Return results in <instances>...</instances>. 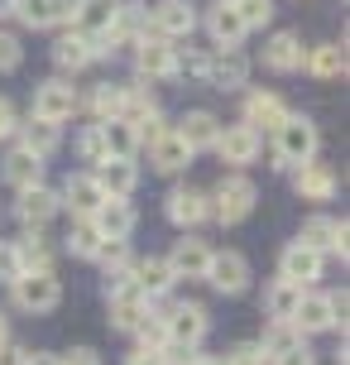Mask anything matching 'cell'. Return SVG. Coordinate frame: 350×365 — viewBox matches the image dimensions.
<instances>
[{
	"mask_svg": "<svg viewBox=\"0 0 350 365\" xmlns=\"http://www.w3.org/2000/svg\"><path fill=\"white\" fill-rule=\"evenodd\" d=\"M317 145H322V135H317L312 120H307V115H288V120L274 130V164L297 173L302 164L317 159Z\"/></svg>",
	"mask_w": 350,
	"mask_h": 365,
	"instance_id": "cell-1",
	"label": "cell"
},
{
	"mask_svg": "<svg viewBox=\"0 0 350 365\" xmlns=\"http://www.w3.org/2000/svg\"><path fill=\"white\" fill-rule=\"evenodd\" d=\"M255 207H259V187L245 178V173H226V178L216 182V192L206 197V212L221 221V226H240Z\"/></svg>",
	"mask_w": 350,
	"mask_h": 365,
	"instance_id": "cell-2",
	"label": "cell"
},
{
	"mask_svg": "<svg viewBox=\"0 0 350 365\" xmlns=\"http://www.w3.org/2000/svg\"><path fill=\"white\" fill-rule=\"evenodd\" d=\"M154 312L164 317L168 341H183V346L202 351L206 331H211V312H206L202 303H164V308H154Z\"/></svg>",
	"mask_w": 350,
	"mask_h": 365,
	"instance_id": "cell-3",
	"label": "cell"
},
{
	"mask_svg": "<svg viewBox=\"0 0 350 365\" xmlns=\"http://www.w3.org/2000/svg\"><path fill=\"white\" fill-rule=\"evenodd\" d=\"M259 351L269 356V365H312V346H307V336L293 327V322H269L264 336H259Z\"/></svg>",
	"mask_w": 350,
	"mask_h": 365,
	"instance_id": "cell-4",
	"label": "cell"
},
{
	"mask_svg": "<svg viewBox=\"0 0 350 365\" xmlns=\"http://www.w3.org/2000/svg\"><path fill=\"white\" fill-rule=\"evenodd\" d=\"M77 106H82V96H77L73 82H68V77H48V82L34 87V110H29V115L48 120V125H63V120L77 115Z\"/></svg>",
	"mask_w": 350,
	"mask_h": 365,
	"instance_id": "cell-5",
	"label": "cell"
},
{
	"mask_svg": "<svg viewBox=\"0 0 350 365\" xmlns=\"http://www.w3.org/2000/svg\"><path fill=\"white\" fill-rule=\"evenodd\" d=\"M197 19H202V15H197V5H192V0H154V5H149V34L173 43V38L192 34V29H197Z\"/></svg>",
	"mask_w": 350,
	"mask_h": 365,
	"instance_id": "cell-6",
	"label": "cell"
},
{
	"mask_svg": "<svg viewBox=\"0 0 350 365\" xmlns=\"http://www.w3.org/2000/svg\"><path fill=\"white\" fill-rule=\"evenodd\" d=\"M10 293H15V303L24 312H53L58 303H63V284H58V274H19L15 284H10Z\"/></svg>",
	"mask_w": 350,
	"mask_h": 365,
	"instance_id": "cell-7",
	"label": "cell"
},
{
	"mask_svg": "<svg viewBox=\"0 0 350 365\" xmlns=\"http://www.w3.org/2000/svg\"><path fill=\"white\" fill-rule=\"evenodd\" d=\"M297 240H302L307 250H317V255H341V259H346L350 226H346V221H336V217H327V212H317V217H307V221H302Z\"/></svg>",
	"mask_w": 350,
	"mask_h": 365,
	"instance_id": "cell-8",
	"label": "cell"
},
{
	"mask_svg": "<svg viewBox=\"0 0 350 365\" xmlns=\"http://www.w3.org/2000/svg\"><path fill=\"white\" fill-rule=\"evenodd\" d=\"M134 73L144 77V82H168V77H178V48L168 43V38H139L134 43Z\"/></svg>",
	"mask_w": 350,
	"mask_h": 365,
	"instance_id": "cell-9",
	"label": "cell"
},
{
	"mask_svg": "<svg viewBox=\"0 0 350 365\" xmlns=\"http://www.w3.org/2000/svg\"><path fill=\"white\" fill-rule=\"evenodd\" d=\"M259 149H264V135H255L245 120L221 125V135H216V154H221L226 168H250L259 159Z\"/></svg>",
	"mask_w": 350,
	"mask_h": 365,
	"instance_id": "cell-10",
	"label": "cell"
},
{
	"mask_svg": "<svg viewBox=\"0 0 350 365\" xmlns=\"http://www.w3.org/2000/svg\"><path fill=\"white\" fill-rule=\"evenodd\" d=\"M206 284L226 298L250 289V259L235 255V250H211V264H206Z\"/></svg>",
	"mask_w": 350,
	"mask_h": 365,
	"instance_id": "cell-11",
	"label": "cell"
},
{
	"mask_svg": "<svg viewBox=\"0 0 350 365\" xmlns=\"http://www.w3.org/2000/svg\"><path fill=\"white\" fill-rule=\"evenodd\" d=\"M322 269H327V255L307 250L302 240L283 245V255H278V279H288V284H297V289H307V284H322Z\"/></svg>",
	"mask_w": 350,
	"mask_h": 365,
	"instance_id": "cell-12",
	"label": "cell"
},
{
	"mask_svg": "<svg viewBox=\"0 0 350 365\" xmlns=\"http://www.w3.org/2000/svg\"><path fill=\"white\" fill-rule=\"evenodd\" d=\"M202 77L216 91H245V82H250V58L240 53V48H216V53H206Z\"/></svg>",
	"mask_w": 350,
	"mask_h": 365,
	"instance_id": "cell-13",
	"label": "cell"
},
{
	"mask_svg": "<svg viewBox=\"0 0 350 365\" xmlns=\"http://www.w3.org/2000/svg\"><path fill=\"white\" fill-rule=\"evenodd\" d=\"M168 269H173V279H178V284H192V279H206V264H211V245H206L202 236H192V231H187L183 240H178V245H173V250H168Z\"/></svg>",
	"mask_w": 350,
	"mask_h": 365,
	"instance_id": "cell-14",
	"label": "cell"
},
{
	"mask_svg": "<svg viewBox=\"0 0 350 365\" xmlns=\"http://www.w3.org/2000/svg\"><path fill=\"white\" fill-rule=\"evenodd\" d=\"M10 212L19 217V226H38V231H43V226H48L63 207H58V192H53V187L34 182V187H19V192H15V207H10Z\"/></svg>",
	"mask_w": 350,
	"mask_h": 365,
	"instance_id": "cell-15",
	"label": "cell"
},
{
	"mask_svg": "<svg viewBox=\"0 0 350 365\" xmlns=\"http://www.w3.org/2000/svg\"><path fill=\"white\" fill-rule=\"evenodd\" d=\"M164 217L178 226V231H192V226H202L211 212H206V192H197L192 182H178L173 192L164 197Z\"/></svg>",
	"mask_w": 350,
	"mask_h": 365,
	"instance_id": "cell-16",
	"label": "cell"
},
{
	"mask_svg": "<svg viewBox=\"0 0 350 365\" xmlns=\"http://www.w3.org/2000/svg\"><path fill=\"white\" fill-rule=\"evenodd\" d=\"M101 202H106V192H101V182H96L92 173H68L63 192H58V207H68L73 221H87Z\"/></svg>",
	"mask_w": 350,
	"mask_h": 365,
	"instance_id": "cell-17",
	"label": "cell"
},
{
	"mask_svg": "<svg viewBox=\"0 0 350 365\" xmlns=\"http://www.w3.org/2000/svg\"><path fill=\"white\" fill-rule=\"evenodd\" d=\"M73 5L77 0H15L10 15L29 29H63V24H73Z\"/></svg>",
	"mask_w": 350,
	"mask_h": 365,
	"instance_id": "cell-18",
	"label": "cell"
},
{
	"mask_svg": "<svg viewBox=\"0 0 350 365\" xmlns=\"http://www.w3.org/2000/svg\"><path fill=\"white\" fill-rule=\"evenodd\" d=\"M129 279H134V289L144 293L149 303H164L168 293H173V284H178L164 255H144V259H134V264H129Z\"/></svg>",
	"mask_w": 350,
	"mask_h": 365,
	"instance_id": "cell-19",
	"label": "cell"
},
{
	"mask_svg": "<svg viewBox=\"0 0 350 365\" xmlns=\"http://www.w3.org/2000/svg\"><path fill=\"white\" fill-rule=\"evenodd\" d=\"M144 149H149V168H154V173H183V168L192 164V149L183 145L178 130H168V125L159 130Z\"/></svg>",
	"mask_w": 350,
	"mask_h": 365,
	"instance_id": "cell-20",
	"label": "cell"
},
{
	"mask_svg": "<svg viewBox=\"0 0 350 365\" xmlns=\"http://www.w3.org/2000/svg\"><path fill=\"white\" fill-rule=\"evenodd\" d=\"M293 327L302 331V336L341 327V322H336V308H332V293H312V289H302V298H297V308H293Z\"/></svg>",
	"mask_w": 350,
	"mask_h": 365,
	"instance_id": "cell-21",
	"label": "cell"
},
{
	"mask_svg": "<svg viewBox=\"0 0 350 365\" xmlns=\"http://www.w3.org/2000/svg\"><path fill=\"white\" fill-rule=\"evenodd\" d=\"M288 115H293V110L283 106V96H274V91H250V96H245V125L255 130V135H264V130L274 135Z\"/></svg>",
	"mask_w": 350,
	"mask_h": 365,
	"instance_id": "cell-22",
	"label": "cell"
},
{
	"mask_svg": "<svg viewBox=\"0 0 350 365\" xmlns=\"http://www.w3.org/2000/svg\"><path fill=\"white\" fill-rule=\"evenodd\" d=\"M134 221H139V217H134L129 197H106V202L92 212V226L101 231V240H129Z\"/></svg>",
	"mask_w": 350,
	"mask_h": 365,
	"instance_id": "cell-23",
	"label": "cell"
},
{
	"mask_svg": "<svg viewBox=\"0 0 350 365\" xmlns=\"http://www.w3.org/2000/svg\"><path fill=\"white\" fill-rule=\"evenodd\" d=\"M15 259H19V274H48L53 269V240L38 226H24V236L15 240Z\"/></svg>",
	"mask_w": 350,
	"mask_h": 365,
	"instance_id": "cell-24",
	"label": "cell"
},
{
	"mask_svg": "<svg viewBox=\"0 0 350 365\" xmlns=\"http://www.w3.org/2000/svg\"><path fill=\"white\" fill-rule=\"evenodd\" d=\"M202 24H206V34H211L216 48H240V43H245V24H240L235 5H226V0H216V5L206 10Z\"/></svg>",
	"mask_w": 350,
	"mask_h": 365,
	"instance_id": "cell-25",
	"label": "cell"
},
{
	"mask_svg": "<svg viewBox=\"0 0 350 365\" xmlns=\"http://www.w3.org/2000/svg\"><path fill=\"white\" fill-rule=\"evenodd\" d=\"M96 38L87 34H77V29H68V34H58L53 43V63H58V73H82L87 63H96Z\"/></svg>",
	"mask_w": 350,
	"mask_h": 365,
	"instance_id": "cell-26",
	"label": "cell"
},
{
	"mask_svg": "<svg viewBox=\"0 0 350 365\" xmlns=\"http://www.w3.org/2000/svg\"><path fill=\"white\" fill-rule=\"evenodd\" d=\"M92 178L101 182L106 197H129V192L139 187V164H134V159H101Z\"/></svg>",
	"mask_w": 350,
	"mask_h": 365,
	"instance_id": "cell-27",
	"label": "cell"
},
{
	"mask_svg": "<svg viewBox=\"0 0 350 365\" xmlns=\"http://www.w3.org/2000/svg\"><path fill=\"white\" fill-rule=\"evenodd\" d=\"M302 58H307V48L293 29H278L264 43V68H274V73H302Z\"/></svg>",
	"mask_w": 350,
	"mask_h": 365,
	"instance_id": "cell-28",
	"label": "cell"
},
{
	"mask_svg": "<svg viewBox=\"0 0 350 365\" xmlns=\"http://www.w3.org/2000/svg\"><path fill=\"white\" fill-rule=\"evenodd\" d=\"M293 187H297V197H307V202H332L336 197V187H341V178H336V168L327 164H302L293 173Z\"/></svg>",
	"mask_w": 350,
	"mask_h": 365,
	"instance_id": "cell-29",
	"label": "cell"
},
{
	"mask_svg": "<svg viewBox=\"0 0 350 365\" xmlns=\"http://www.w3.org/2000/svg\"><path fill=\"white\" fill-rule=\"evenodd\" d=\"M178 135H183V145L192 154H202V149H216V135H221V120L211 115V110H187L183 120H178Z\"/></svg>",
	"mask_w": 350,
	"mask_h": 365,
	"instance_id": "cell-30",
	"label": "cell"
},
{
	"mask_svg": "<svg viewBox=\"0 0 350 365\" xmlns=\"http://www.w3.org/2000/svg\"><path fill=\"white\" fill-rule=\"evenodd\" d=\"M0 178L10 182V187H34V182H43V159L38 154H29L24 145H15L10 154H5V164H0Z\"/></svg>",
	"mask_w": 350,
	"mask_h": 365,
	"instance_id": "cell-31",
	"label": "cell"
},
{
	"mask_svg": "<svg viewBox=\"0 0 350 365\" xmlns=\"http://www.w3.org/2000/svg\"><path fill=\"white\" fill-rule=\"evenodd\" d=\"M106 308H111V327L115 331H134L154 303H149L139 289H125V293H111V298H106Z\"/></svg>",
	"mask_w": 350,
	"mask_h": 365,
	"instance_id": "cell-32",
	"label": "cell"
},
{
	"mask_svg": "<svg viewBox=\"0 0 350 365\" xmlns=\"http://www.w3.org/2000/svg\"><path fill=\"white\" fill-rule=\"evenodd\" d=\"M115 5H120V0H77L73 5V29L87 34V38H101L106 24H111V15H115Z\"/></svg>",
	"mask_w": 350,
	"mask_h": 365,
	"instance_id": "cell-33",
	"label": "cell"
},
{
	"mask_svg": "<svg viewBox=\"0 0 350 365\" xmlns=\"http://www.w3.org/2000/svg\"><path fill=\"white\" fill-rule=\"evenodd\" d=\"M19 145L29 149V154H38V159H48V154H58V145H63V130L48 125V120H38V115H29L24 125L15 130Z\"/></svg>",
	"mask_w": 350,
	"mask_h": 365,
	"instance_id": "cell-34",
	"label": "cell"
},
{
	"mask_svg": "<svg viewBox=\"0 0 350 365\" xmlns=\"http://www.w3.org/2000/svg\"><path fill=\"white\" fill-rule=\"evenodd\" d=\"M159 115V101H154V91L149 87H125L120 91V115L115 120H125V125H144V120H154Z\"/></svg>",
	"mask_w": 350,
	"mask_h": 365,
	"instance_id": "cell-35",
	"label": "cell"
},
{
	"mask_svg": "<svg viewBox=\"0 0 350 365\" xmlns=\"http://www.w3.org/2000/svg\"><path fill=\"white\" fill-rule=\"evenodd\" d=\"M302 68H307L312 77H322V82H332V77H346V48H341V43H322V48H307Z\"/></svg>",
	"mask_w": 350,
	"mask_h": 365,
	"instance_id": "cell-36",
	"label": "cell"
},
{
	"mask_svg": "<svg viewBox=\"0 0 350 365\" xmlns=\"http://www.w3.org/2000/svg\"><path fill=\"white\" fill-rule=\"evenodd\" d=\"M297 298H302V289H297V284H288V279H274V284L264 289V312H269V322H293Z\"/></svg>",
	"mask_w": 350,
	"mask_h": 365,
	"instance_id": "cell-37",
	"label": "cell"
},
{
	"mask_svg": "<svg viewBox=\"0 0 350 365\" xmlns=\"http://www.w3.org/2000/svg\"><path fill=\"white\" fill-rule=\"evenodd\" d=\"M101 145H106V159H134L139 154V130L125 125V120H106L101 125Z\"/></svg>",
	"mask_w": 350,
	"mask_h": 365,
	"instance_id": "cell-38",
	"label": "cell"
},
{
	"mask_svg": "<svg viewBox=\"0 0 350 365\" xmlns=\"http://www.w3.org/2000/svg\"><path fill=\"white\" fill-rule=\"evenodd\" d=\"M120 82H96L92 91H87V110L96 115V125H106V120H115L120 115Z\"/></svg>",
	"mask_w": 350,
	"mask_h": 365,
	"instance_id": "cell-39",
	"label": "cell"
},
{
	"mask_svg": "<svg viewBox=\"0 0 350 365\" xmlns=\"http://www.w3.org/2000/svg\"><path fill=\"white\" fill-rule=\"evenodd\" d=\"M68 255L73 259H96V250H101V231L92 226V217L87 221H73V231H68Z\"/></svg>",
	"mask_w": 350,
	"mask_h": 365,
	"instance_id": "cell-40",
	"label": "cell"
},
{
	"mask_svg": "<svg viewBox=\"0 0 350 365\" xmlns=\"http://www.w3.org/2000/svg\"><path fill=\"white\" fill-rule=\"evenodd\" d=\"M235 15L245 24V34L250 29H264L269 19H274V0H235Z\"/></svg>",
	"mask_w": 350,
	"mask_h": 365,
	"instance_id": "cell-41",
	"label": "cell"
},
{
	"mask_svg": "<svg viewBox=\"0 0 350 365\" xmlns=\"http://www.w3.org/2000/svg\"><path fill=\"white\" fill-rule=\"evenodd\" d=\"M77 159L87 168H96L101 159H106V145H101V125H92V130H82L77 135Z\"/></svg>",
	"mask_w": 350,
	"mask_h": 365,
	"instance_id": "cell-42",
	"label": "cell"
},
{
	"mask_svg": "<svg viewBox=\"0 0 350 365\" xmlns=\"http://www.w3.org/2000/svg\"><path fill=\"white\" fill-rule=\"evenodd\" d=\"M96 264H101L106 274L129 269V245H125V240H101V250H96Z\"/></svg>",
	"mask_w": 350,
	"mask_h": 365,
	"instance_id": "cell-43",
	"label": "cell"
},
{
	"mask_svg": "<svg viewBox=\"0 0 350 365\" xmlns=\"http://www.w3.org/2000/svg\"><path fill=\"white\" fill-rule=\"evenodd\" d=\"M134 336H139V346L159 351V346H164V341H168V331H164V317H159V312L149 308V312H144V322L134 327Z\"/></svg>",
	"mask_w": 350,
	"mask_h": 365,
	"instance_id": "cell-44",
	"label": "cell"
},
{
	"mask_svg": "<svg viewBox=\"0 0 350 365\" xmlns=\"http://www.w3.org/2000/svg\"><path fill=\"white\" fill-rule=\"evenodd\" d=\"M19 63H24V43H19V34L0 29V73H15Z\"/></svg>",
	"mask_w": 350,
	"mask_h": 365,
	"instance_id": "cell-45",
	"label": "cell"
},
{
	"mask_svg": "<svg viewBox=\"0 0 350 365\" xmlns=\"http://www.w3.org/2000/svg\"><path fill=\"white\" fill-rule=\"evenodd\" d=\"M159 356H164V365H192L202 351H197V346H183V341H164V346H159Z\"/></svg>",
	"mask_w": 350,
	"mask_h": 365,
	"instance_id": "cell-46",
	"label": "cell"
},
{
	"mask_svg": "<svg viewBox=\"0 0 350 365\" xmlns=\"http://www.w3.org/2000/svg\"><path fill=\"white\" fill-rule=\"evenodd\" d=\"M226 365H269V356L259 351V341H240V346L226 356Z\"/></svg>",
	"mask_w": 350,
	"mask_h": 365,
	"instance_id": "cell-47",
	"label": "cell"
},
{
	"mask_svg": "<svg viewBox=\"0 0 350 365\" xmlns=\"http://www.w3.org/2000/svg\"><path fill=\"white\" fill-rule=\"evenodd\" d=\"M19 279V259H15V240H0V284Z\"/></svg>",
	"mask_w": 350,
	"mask_h": 365,
	"instance_id": "cell-48",
	"label": "cell"
},
{
	"mask_svg": "<svg viewBox=\"0 0 350 365\" xmlns=\"http://www.w3.org/2000/svg\"><path fill=\"white\" fill-rule=\"evenodd\" d=\"M15 130H19V110L10 96H0V140H15Z\"/></svg>",
	"mask_w": 350,
	"mask_h": 365,
	"instance_id": "cell-49",
	"label": "cell"
},
{
	"mask_svg": "<svg viewBox=\"0 0 350 365\" xmlns=\"http://www.w3.org/2000/svg\"><path fill=\"white\" fill-rule=\"evenodd\" d=\"M178 73H187V77H202V73H206V53H197V48L178 53Z\"/></svg>",
	"mask_w": 350,
	"mask_h": 365,
	"instance_id": "cell-50",
	"label": "cell"
},
{
	"mask_svg": "<svg viewBox=\"0 0 350 365\" xmlns=\"http://www.w3.org/2000/svg\"><path fill=\"white\" fill-rule=\"evenodd\" d=\"M58 361H63V365H101V356H96L92 346H73L68 356H58Z\"/></svg>",
	"mask_w": 350,
	"mask_h": 365,
	"instance_id": "cell-51",
	"label": "cell"
},
{
	"mask_svg": "<svg viewBox=\"0 0 350 365\" xmlns=\"http://www.w3.org/2000/svg\"><path fill=\"white\" fill-rule=\"evenodd\" d=\"M24 356H29L24 346H15V341H0V365H24Z\"/></svg>",
	"mask_w": 350,
	"mask_h": 365,
	"instance_id": "cell-52",
	"label": "cell"
},
{
	"mask_svg": "<svg viewBox=\"0 0 350 365\" xmlns=\"http://www.w3.org/2000/svg\"><path fill=\"white\" fill-rule=\"evenodd\" d=\"M125 365H164V356H159V351H149V346H134Z\"/></svg>",
	"mask_w": 350,
	"mask_h": 365,
	"instance_id": "cell-53",
	"label": "cell"
},
{
	"mask_svg": "<svg viewBox=\"0 0 350 365\" xmlns=\"http://www.w3.org/2000/svg\"><path fill=\"white\" fill-rule=\"evenodd\" d=\"M24 365H63L53 351H34V356H24Z\"/></svg>",
	"mask_w": 350,
	"mask_h": 365,
	"instance_id": "cell-54",
	"label": "cell"
},
{
	"mask_svg": "<svg viewBox=\"0 0 350 365\" xmlns=\"http://www.w3.org/2000/svg\"><path fill=\"white\" fill-rule=\"evenodd\" d=\"M192 365H226V356H197Z\"/></svg>",
	"mask_w": 350,
	"mask_h": 365,
	"instance_id": "cell-55",
	"label": "cell"
},
{
	"mask_svg": "<svg viewBox=\"0 0 350 365\" xmlns=\"http://www.w3.org/2000/svg\"><path fill=\"white\" fill-rule=\"evenodd\" d=\"M0 341H10V317L0 312Z\"/></svg>",
	"mask_w": 350,
	"mask_h": 365,
	"instance_id": "cell-56",
	"label": "cell"
},
{
	"mask_svg": "<svg viewBox=\"0 0 350 365\" xmlns=\"http://www.w3.org/2000/svg\"><path fill=\"white\" fill-rule=\"evenodd\" d=\"M10 10H15V0H0V15H10Z\"/></svg>",
	"mask_w": 350,
	"mask_h": 365,
	"instance_id": "cell-57",
	"label": "cell"
},
{
	"mask_svg": "<svg viewBox=\"0 0 350 365\" xmlns=\"http://www.w3.org/2000/svg\"><path fill=\"white\" fill-rule=\"evenodd\" d=\"M226 5H235V0H226Z\"/></svg>",
	"mask_w": 350,
	"mask_h": 365,
	"instance_id": "cell-58",
	"label": "cell"
}]
</instances>
